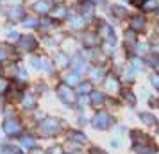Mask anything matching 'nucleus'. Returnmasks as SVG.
Segmentation results:
<instances>
[{"label":"nucleus","instance_id":"obj_1","mask_svg":"<svg viewBox=\"0 0 159 154\" xmlns=\"http://www.w3.org/2000/svg\"><path fill=\"white\" fill-rule=\"evenodd\" d=\"M109 124H111V118H109L106 113H98V115L95 117V120H93V125L98 127V129H106Z\"/></svg>","mask_w":159,"mask_h":154},{"label":"nucleus","instance_id":"obj_2","mask_svg":"<svg viewBox=\"0 0 159 154\" xmlns=\"http://www.w3.org/2000/svg\"><path fill=\"white\" fill-rule=\"evenodd\" d=\"M57 129H59V124L56 122V120H52V118L45 120L43 127H41V131H43L45 134H54V133H57Z\"/></svg>","mask_w":159,"mask_h":154},{"label":"nucleus","instance_id":"obj_3","mask_svg":"<svg viewBox=\"0 0 159 154\" xmlns=\"http://www.w3.org/2000/svg\"><path fill=\"white\" fill-rule=\"evenodd\" d=\"M57 93L61 97H63V100H65V102H73V100H75V95H73V91L70 88H68V86H59V90H57Z\"/></svg>","mask_w":159,"mask_h":154},{"label":"nucleus","instance_id":"obj_4","mask_svg":"<svg viewBox=\"0 0 159 154\" xmlns=\"http://www.w3.org/2000/svg\"><path fill=\"white\" fill-rule=\"evenodd\" d=\"M18 131H20L18 122H13V120H7V122H6V133H7V134H16Z\"/></svg>","mask_w":159,"mask_h":154},{"label":"nucleus","instance_id":"obj_5","mask_svg":"<svg viewBox=\"0 0 159 154\" xmlns=\"http://www.w3.org/2000/svg\"><path fill=\"white\" fill-rule=\"evenodd\" d=\"M141 7L145 11H154V9H159V0H145Z\"/></svg>","mask_w":159,"mask_h":154},{"label":"nucleus","instance_id":"obj_6","mask_svg":"<svg viewBox=\"0 0 159 154\" xmlns=\"http://www.w3.org/2000/svg\"><path fill=\"white\" fill-rule=\"evenodd\" d=\"M145 27V20L141 18V16H136L134 20H132V29H136V30H141Z\"/></svg>","mask_w":159,"mask_h":154},{"label":"nucleus","instance_id":"obj_7","mask_svg":"<svg viewBox=\"0 0 159 154\" xmlns=\"http://www.w3.org/2000/svg\"><path fill=\"white\" fill-rule=\"evenodd\" d=\"M141 120H143L145 124H148V125H154V124H156V118L152 117L150 113H148V115H147V113H141Z\"/></svg>","mask_w":159,"mask_h":154},{"label":"nucleus","instance_id":"obj_8","mask_svg":"<svg viewBox=\"0 0 159 154\" xmlns=\"http://www.w3.org/2000/svg\"><path fill=\"white\" fill-rule=\"evenodd\" d=\"M91 100H93L95 104H100L102 100H104V93H100V91H93V93H91Z\"/></svg>","mask_w":159,"mask_h":154},{"label":"nucleus","instance_id":"obj_9","mask_svg":"<svg viewBox=\"0 0 159 154\" xmlns=\"http://www.w3.org/2000/svg\"><path fill=\"white\" fill-rule=\"evenodd\" d=\"M48 9H50V4H48V2H38L36 4V11H48Z\"/></svg>","mask_w":159,"mask_h":154},{"label":"nucleus","instance_id":"obj_10","mask_svg":"<svg viewBox=\"0 0 159 154\" xmlns=\"http://www.w3.org/2000/svg\"><path fill=\"white\" fill-rule=\"evenodd\" d=\"M93 79L95 81H102V79H104V70H102V68H97L93 72Z\"/></svg>","mask_w":159,"mask_h":154},{"label":"nucleus","instance_id":"obj_11","mask_svg":"<svg viewBox=\"0 0 159 154\" xmlns=\"http://www.w3.org/2000/svg\"><path fill=\"white\" fill-rule=\"evenodd\" d=\"M136 52L139 54V56H143L145 52H148V45H138V47H136Z\"/></svg>","mask_w":159,"mask_h":154},{"label":"nucleus","instance_id":"obj_12","mask_svg":"<svg viewBox=\"0 0 159 154\" xmlns=\"http://www.w3.org/2000/svg\"><path fill=\"white\" fill-rule=\"evenodd\" d=\"M66 82H68V84H75V82H79V75H77V73H73V75H68Z\"/></svg>","mask_w":159,"mask_h":154},{"label":"nucleus","instance_id":"obj_13","mask_svg":"<svg viewBox=\"0 0 159 154\" xmlns=\"http://www.w3.org/2000/svg\"><path fill=\"white\" fill-rule=\"evenodd\" d=\"M150 82L156 86V88H159V75H157V73H152V75H150Z\"/></svg>","mask_w":159,"mask_h":154},{"label":"nucleus","instance_id":"obj_14","mask_svg":"<svg viewBox=\"0 0 159 154\" xmlns=\"http://www.w3.org/2000/svg\"><path fill=\"white\" fill-rule=\"evenodd\" d=\"M116 88H118V86H116V81H115V79H109V81H107V90H109V91H115Z\"/></svg>","mask_w":159,"mask_h":154},{"label":"nucleus","instance_id":"obj_15","mask_svg":"<svg viewBox=\"0 0 159 154\" xmlns=\"http://www.w3.org/2000/svg\"><path fill=\"white\" fill-rule=\"evenodd\" d=\"M72 25L75 27V29H80V27H82V18H73Z\"/></svg>","mask_w":159,"mask_h":154},{"label":"nucleus","instance_id":"obj_16","mask_svg":"<svg viewBox=\"0 0 159 154\" xmlns=\"http://www.w3.org/2000/svg\"><path fill=\"white\" fill-rule=\"evenodd\" d=\"M89 90H91V84H88V82H84V84H80L79 86L80 93H86V91H89Z\"/></svg>","mask_w":159,"mask_h":154},{"label":"nucleus","instance_id":"obj_17","mask_svg":"<svg viewBox=\"0 0 159 154\" xmlns=\"http://www.w3.org/2000/svg\"><path fill=\"white\" fill-rule=\"evenodd\" d=\"M125 38H127V41H129V43H134V40H136V34L130 30V32H127V34H125Z\"/></svg>","mask_w":159,"mask_h":154},{"label":"nucleus","instance_id":"obj_18","mask_svg":"<svg viewBox=\"0 0 159 154\" xmlns=\"http://www.w3.org/2000/svg\"><path fill=\"white\" fill-rule=\"evenodd\" d=\"M113 11L116 13V16H123V15H125V9H123V7H118V6H116V7H113Z\"/></svg>","mask_w":159,"mask_h":154},{"label":"nucleus","instance_id":"obj_19","mask_svg":"<svg viewBox=\"0 0 159 154\" xmlns=\"http://www.w3.org/2000/svg\"><path fill=\"white\" fill-rule=\"evenodd\" d=\"M6 90H7V81L0 79V91H6Z\"/></svg>","mask_w":159,"mask_h":154},{"label":"nucleus","instance_id":"obj_20","mask_svg":"<svg viewBox=\"0 0 159 154\" xmlns=\"http://www.w3.org/2000/svg\"><path fill=\"white\" fill-rule=\"evenodd\" d=\"M23 145H25V147H34V140L25 138V140H23Z\"/></svg>","mask_w":159,"mask_h":154},{"label":"nucleus","instance_id":"obj_21","mask_svg":"<svg viewBox=\"0 0 159 154\" xmlns=\"http://www.w3.org/2000/svg\"><path fill=\"white\" fill-rule=\"evenodd\" d=\"M136 77V72L132 70V68H129V72H127V79H134Z\"/></svg>","mask_w":159,"mask_h":154},{"label":"nucleus","instance_id":"obj_22","mask_svg":"<svg viewBox=\"0 0 159 154\" xmlns=\"http://www.w3.org/2000/svg\"><path fill=\"white\" fill-rule=\"evenodd\" d=\"M132 65H134V66H138V68H141V66H143V63H141L139 59H132Z\"/></svg>","mask_w":159,"mask_h":154},{"label":"nucleus","instance_id":"obj_23","mask_svg":"<svg viewBox=\"0 0 159 154\" xmlns=\"http://www.w3.org/2000/svg\"><path fill=\"white\" fill-rule=\"evenodd\" d=\"M145 0H132V4H136V6H143Z\"/></svg>","mask_w":159,"mask_h":154}]
</instances>
